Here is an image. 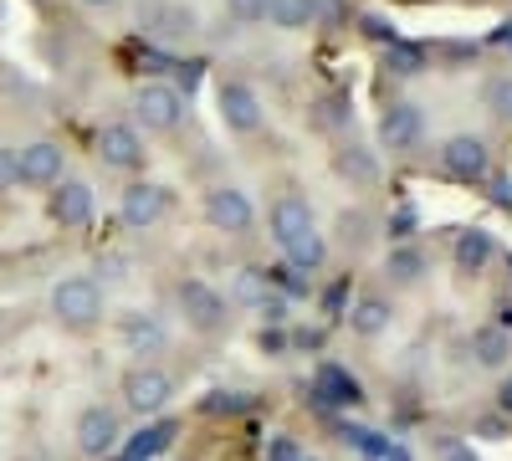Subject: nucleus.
<instances>
[{"instance_id": "nucleus-1", "label": "nucleus", "mask_w": 512, "mask_h": 461, "mask_svg": "<svg viewBox=\"0 0 512 461\" xmlns=\"http://www.w3.org/2000/svg\"><path fill=\"white\" fill-rule=\"evenodd\" d=\"M52 313L67 328H93L103 318V287L93 277H62L52 287Z\"/></svg>"}, {"instance_id": "nucleus-2", "label": "nucleus", "mask_w": 512, "mask_h": 461, "mask_svg": "<svg viewBox=\"0 0 512 461\" xmlns=\"http://www.w3.org/2000/svg\"><path fill=\"white\" fill-rule=\"evenodd\" d=\"M134 118L149 134H175L185 123V93L169 88V82H144V88L134 93Z\"/></svg>"}, {"instance_id": "nucleus-3", "label": "nucleus", "mask_w": 512, "mask_h": 461, "mask_svg": "<svg viewBox=\"0 0 512 461\" xmlns=\"http://www.w3.org/2000/svg\"><path fill=\"white\" fill-rule=\"evenodd\" d=\"M72 436H77L82 456H113L123 446V421H118V410H108V405H88L77 415Z\"/></svg>"}, {"instance_id": "nucleus-4", "label": "nucleus", "mask_w": 512, "mask_h": 461, "mask_svg": "<svg viewBox=\"0 0 512 461\" xmlns=\"http://www.w3.org/2000/svg\"><path fill=\"white\" fill-rule=\"evenodd\" d=\"M169 395H175V380L154 364H139V369L123 374V400H128L134 415H159L169 405Z\"/></svg>"}, {"instance_id": "nucleus-5", "label": "nucleus", "mask_w": 512, "mask_h": 461, "mask_svg": "<svg viewBox=\"0 0 512 461\" xmlns=\"http://www.w3.org/2000/svg\"><path fill=\"white\" fill-rule=\"evenodd\" d=\"M139 26L149 31V36H159V41H190L195 31H200V21H195V11L190 6H180V0H149V6L139 11Z\"/></svg>"}, {"instance_id": "nucleus-6", "label": "nucleus", "mask_w": 512, "mask_h": 461, "mask_svg": "<svg viewBox=\"0 0 512 461\" xmlns=\"http://www.w3.org/2000/svg\"><path fill=\"white\" fill-rule=\"evenodd\" d=\"M205 221L216 231H226V236H246L256 211H251V200L236 185H216V190H205Z\"/></svg>"}, {"instance_id": "nucleus-7", "label": "nucleus", "mask_w": 512, "mask_h": 461, "mask_svg": "<svg viewBox=\"0 0 512 461\" xmlns=\"http://www.w3.org/2000/svg\"><path fill=\"white\" fill-rule=\"evenodd\" d=\"M164 211H169V195H164V185H149V180H134V185L123 190V200H118V216H123L128 231L159 226Z\"/></svg>"}, {"instance_id": "nucleus-8", "label": "nucleus", "mask_w": 512, "mask_h": 461, "mask_svg": "<svg viewBox=\"0 0 512 461\" xmlns=\"http://www.w3.org/2000/svg\"><path fill=\"white\" fill-rule=\"evenodd\" d=\"M180 313H185V323L190 328H200V333H216L221 323H226V298L210 282H200V277H190V282H180Z\"/></svg>"}, {"instance_id": "nucleus-9", "label": "nucleus", "mask_w": 512, "mask_h": 461, "mask_svg": "<svg viewBox=\"0 0 512 461\" xmlns=\"http://www.w3.org/2000/svg\"><path fill=\"white\" fill-rule=\"evenodd\" d=\"M441 164H446V175H456V180H466V185H477V180L492 175V154H487V144H482L477 134H456V139H446Z\"/></svg>"}, {"instance_id": "nucleus-10", "label": "nucleus", "mask_w": 512, "mask_h": 461, "mask_svg": "<svg viewBox=\"0 0 512 461\" xmlns=\"http://www.w3.org/2000/svg\"><path fill=\"white\" fill-rule=\"evenodd\" d=\"M216 103H221V118H226V129H231V134H256V129L267 123L262 98H256L246 82H221Z\"/></svg>"}, {"instance_id": "nucleus-11", "label": "nucleus", "mask_w": 512, "mask_h": 461, "mask_svg": "<svg viewBox=\"0 0 512 461\" xmlns=\"http://www.w3.org/2000/svg\"><path fill=\"white\" fill-rule=\"evenodd\" d=\"M420 134H425V118L415 103H390L379 113V144L390 154H410L420 144Z\"/></svg>"}, {"instance_id": "nucleus-12", "label": "nucleus", "mask_w": 512, "mask_h": 461, "mask_svg": "<svg viewBox=\"0 0 512 461\" xmlns=\"http://www.w3.org/2000/svg\"><path fill=\"white\" fill-rule=\"evenodd\" d=\"M98 159L108 170H139L144 164V134L128 123H103L98 129Z\"/></svg>"}, {"instance_id": "nucleus-13", "label": "nucleus", "mask_w": 512, "mask_h": 461, "mask_svg": "<svg viewBox=\"0 0 512 461\" xmlns=\"http://www.w3.org/2000/svg\"><path fill=\"white\" fill-rule=\"evenodd\" d=\"M16 164H21V185H57L67 154H62V144H52V139H36V144L16 149Z\"/></svg>"}, {"instance_id": "nucleus-14", "label": "nucleus", "mask_w": 512, "mask_h": 461, "mask_svg": "<svg viewBox=\"0 0 512 461\" xmlns=\"http://www.w3.org/2000/svg\"><path fill=\"white\" fill-rule=\"evenodd\" d=\"M62 190H52V221L62 231H82L93 221V185L82 180H57Z\"/></svg>"}, {"instance_id": "nucleus-15", "label": "nucleus", "mask_w": 512, "mask_h": 461, "mask_svg": "<svg viewBox=\"0 0 512 461\" xmlns=\"http://www.w3.org/2000/svg\"><path fill=\"white\" fill-rule=\"evenodd\" d=\"M267 226H272V241H277V246H292V241H303V236L313 231V211H308V200H297V195H282V200L272 205Z\"/></svg>"}, {"instance_id": "nucleus-16", "label": "nucleus", "mask_w": 512, "mask_h": 461, "mask_svg": "<svg viewBox=\"0 0 512 461\" xmlns=\"http://www.w3.org/2000/svg\"><path fill=\"white\" fill-rule=\"evenodd\" d=\"M313 395H318L323 405H359V400H364L359 380H354L344 364H323V369L313 374Z\"/></svg>"}, {"instance_id": "nucleus-17", "label": "nucleus", "mask_w": 512, "mask_h": 461, "mask_svg": "<svg viewBox=\"0 0 512 461\" xmlns=\"http://www.w3.org/2000/svg\"><path fill=\"white\" fill-rule=\"evenodd\" d=\"M123 344L134 354H159L169 344V333L154 313H123Z\"/></svg>"}, {"instance_id": "nucleus-18", "label": "nucleus", "mask_w": 512, "mask_h": 461, "mask_svg": "<svg viewBox=\"0 0 512 461\" xmlns=\"http://www.w3.org/2000/svg\"><path fill=\"white\" fill-rule=\"evenodd\" d=\"M390 318H395V308L379 298V292H364V298L349 308V328L359 333V339H379L384 328H390Z\"/></svg>"}, {"instance_id": "nucleus-19", "label": "nucleus", "mask_w": 512, "mask_h": 461, "mask_svg": "<svg viewBox=\"0 0 512 461\" xmlns=\"http://www.w3.org/2000/svg\"><path fill=\"white\" fill-rule=\"evenodd\" d=\"M169 441H175V421H159V426H144L134 441H123L118 456L123 461H154L159 451H169Z\"/></svg>"}, {"instance_id": "nucleus-20", "label": "nucleus", "mask_w": 512, "mask_h": 461, "mask_svg": "<svg viewBox=\"0 0 512 461\" xmlns=\"http://www.w3.org/2000/svg\"><path fill=\"white\" fill-rule=\"evenodd\" d=\"M277 31H303V26H318V0H267V16Z\"/></svg>"}, {"instance_id": "nucleus-21", "label": "nucleus", "mask_w": 512, "mask_h": 461, "mask_svg": "<svg viewBox=\"0 0 512 461\" xmlns=\"http://www.w3.org/2000/svg\"><path fill=\"white\" fill-rule=\"evenodd\" d=\"M492 251H497L492 231L472 226V231H461V236H456V267H461V272H482V267L492 262Z\"/></svg>"}, {"instance_id": "nucleus-22", "label": "nucleus", "mask_w": 512, "mask_h": 461, "mask_svg": "<svg viewBox=\"0 0 512 461\" xmlns=\"http://www.w3.org/2000/svg\"><path fill=\"white\" fill-rule=\"evenodd\" d=\"M472 359L482 369H502L512 359V333L507 328H477L472 333Z\"/></svg>"}, {"instance_id": "nucleus-23", "label": "nucleus", "mask_w": 512, "mask_h": 461, "mask_svg": "<svg viewBox=\"0 0 512 461\" xmlns=\"http://www.w3.org/2000/svg\"><path fill=\"white\" fill-rule=\"evenodd\" d=\"M333 170L344 175V180H354V185H374L379 164H374V154H369V149L349 144V149H338V154H333Z\"/></svg>"}, {"instance_id": "nucleus-24", "label": "nucleus", "mask_w": 512, "mask_h": 461, "mask_svg": "<svg viewBox=\"0 0 512 461\" xmlns=\"http://www.w3.org/2000/svg\"><path fill=\"white\" fill-rule=\"evenodd\" d=\"M267 292H272V272H267V267H241L236 282H231V298L246 303V308H262Z\"/></svg>"}, {"instance_id": "nucleus-25", "label": "nucleus", "mask_w": 512, "mask_h": 461, "mask_svg": "<svg viewBox=\"0 0 512 461\" xmlns=\"http://www.w3.org/2000/svg\"><path fill=\"white\" fill-rule=\"evenodd\" d=\"M384 62H390V72H400V77H415V72H425L431 52H425L420 41H390V52H384Z\"/></svg>"}, {"instance_id": "nucleus-26", "label": "nucleus", "mask_w": 512, "mask_h": 461, "mask_svg": "<svg viewBox=\"0 0 512 461\" xmlns=\"http://www.w3.org/2000/svg\"><path fill=\"white\" fill-rule=\"evenodd\" d=\"M282 251H287V267H297V272H318L323 257H328V246H323L318 231H308L303 241H292V246H282Z\"/></svg>"}, {"instance_id": "nucleus-27", "label": "nucleus", "mask_w": 512, "mask_h": 461, "mask_svg": "<svg viewBox=\"0 0 512 461\" xmlns=\"http://www.w3.org/2000/svg\"><path fill=\"white\" fill-rule=\"evenodd\" d=\"M420 272H425V251H420V246L390 251V277H395V282H420Z\"/></svg>"}, {"instance_id": "nucleus-28", "label": "nucleus", "mask_w": 512, "mask_h": 461, "mask_svg": "<svg viewBox=\"0 0 512 461\" xmlns=\"http://www.w3.org/2000/svg\"><path fill=\"white\" fill-rule=\"evenodd\" d=\"M487 108H492L497 118H512V77L487 82Z\"/></svg>"}, {"instance_id": "nucleus-29", "label": "nucleus", "mask_w": 512, "mask_h": 461, "mask_svg": "<svg viewBox=\"0 0 512 461\" xmlns=\"http://www.w3.org/2000/svg\"><path fill=\"white\" fill-rule=\"evenodd\" d=\"M267 461H318V456H308V451L297 446L292 436H277V441L267 446Z\"/></svg>"}, {"instance_id": "nucleus-30", "label": "nucleus", "mask_w": 512, "mask_h": 461, "mask_svg": "<svg viewBox=\"0 0 512 461\" xmlns=\"http://www.w3.org/2000/svg\"><path fill=\"white\" fill-rule=\"evenodd\" d=\"M226 11H231V21L251 26V21H262V16H267V0H226Z\"/></svg>"}, {"instance_id": "nucleus-31", "label": "nucleus", "mask_w": 512, "mask_h": 461, "mask_svg": "<svg viewBox=\"0 0 512 461\" xmlns=\"http://www.w3.org/2000/svg\"><path fill=\"white\" fill-rule=\"evenodd\" d=\"M21 185V164H16V149H6L0 144V195L6 190H16Z\"/></svg>"}, {"instance_id": "nucleus-32", "label": "nucleus", "mask_w": 512, "mask_h": 461, "mask_svg": "<svg viewBox=\"0 0 512 461\" xmlns=\"http://www.w3.org/2000/svg\"><path fill=\"white\" fill-rule=\"evenodd\" d=\"M272 287L292 292V298H303V292H308V277L297 272V267H277V272H272Z\"/></svg>"}, {"instance_id": "nucleus-33", "label": "nucleus", "mask_w": 512, "mask_h": 461, "mask_svg": "<svg viewBox=\"0 0 512 461\" xmlns=\"http://www.w3.org/2000/svg\"><path fill=\"white\" fill-rule=\"evenodd\" d=\"M256 313H262L267 323H282V318H287V298H282V292L272 287V292H267V298H262V308H256Z\"/></svg>"}, {"instance_id": "nucleus-34", "label": "nucleus", "mask_w": 512, "mask_h": 461, "mask_svg": "<svg viewBox=\"0 0 512 461\" xmlns=\"http://www.w3.org/2000/svg\"><path fill=\"white\" fill-rule=\"evenodd\" d=\"M492 180V205L497 211H512V175H487Z\"/></svg>"}, {"instance_id": "nucleus-35", "label": "nucleus", "mask_w": 512, "mask_h": 461, "mask_svg": "<svg viewBox=\"0 0 512 461\" xmlns=\"http://www.w3.org/2000/svg\"><path fill=\"white\" fill-rule=\"evenodd\" d=\"M364 31H369L374 41H384V47H390V41H400V36H395V26L384 21V16H364Z\"/></svg>"}, {"instance_id": "nucleus-36", "label": "nucleus", "mask_w": 512, "mask_h": 461, "mask_svg": "<svg viewBox=\"0 0 512 461\" xmlns=\"http://www.w3.org/2000/svg\"><path fill=\"white\" fill-rule=\"evenodd\" d=\"M364 226H369V221H364L359 211H354V216H349V211L338 216V231H344V241H364Z\"/></svg>"}, {"instance_id": "nucleus-37", "label": "nucleus", "mask_w": 512, "mask_h": 461, "mask_svg": "<svg viewBox=\"0 0 512 461\" xmlns=\"http://www.w3.org/2000/svg\"><path fill=\"white\" fill-rule=\"evenodd\" d=\"M241 405H246V400H241V395H226V390H216V395L205 400V410H210V415H221V410H241Z\"/></svg>"}, {"instance_id": "nucleus-38", "label": "nucleus", "mask_w": 512, "mask_h": 461, "mask_svg": "<svg viewBox=\"0 0 512 461\" xmlns=\"http://www.w3.org/2000/svg\"><path fill=\"white\" fill-rule=\"evenodd\" d=\"M349 118V98H323V123H344Z\"/></svg>"}, {"instance_id": "nucleus-39", "label": "nucleus", "mask_w": 512, "mask_h": 461, "mask_svg": "<svg viewBox=\"0 0 512 461\" xmlns=\"http://www.w3.org/2000/svg\"><path fill=\"white\" fill-rule=\"evenodd\" d=\"M441 461H477V456H472V446H461V441H446V446H441Z\"/></svg>"}, {"instance_id": "nucleus-40", "label": "nucleus", "mask_w": 512, "mask_h": 461, "mask_svg": "<svg viewBox=\"0 0 512 461\" xmlns=\"http://www.w3.org/2000/svg\"><path fill=\"white\" fill-rule=\"evenodd\" d=\"M497 410H502V415H512V380H502V385H497Z\"/></svg>"}, {"instance_id": "nucleus-41", "label": "nucleus", "mask_w": 512, "mask_h": 461, "mask_svg": "<svg viewBox=\"0 0 512 461\" xmlns=\"http://www.w3.org/2000/svg\"><path fill=\"white\" fill-rule=\"evenodd\" d=\"M410 226H415V216H410V211H400V216H395V231H390V236H410Z\"/></svg>"}, {"instance_id": "nucleus-42", "label": "nucleus", "mask_w": 512, "mask_h": 461, "mask_svg": "<svg viewBox=\"0 0 512 461\" xmlns=\"http://www.w3.org/2000/svg\"><path fill=\"white\" fill-rule=\"evenodd\" d=\"M98 272H103V277H123V262H118V257H108V262H98Z\"/></svg>"}, {"instance_id": "nucleus-43", "label": "nucleus", "mask_w": 512, "mask_h": 461, "mask_svg": "<svg viewBox=\"0 0 512 461\" xmlns=\"http://www.w3.org/2000/svg\"><path fill=\"white\" fill-rule=\"evenodd\" d=\"M82 6H113V0H82Z\"/></svg>"}]
</instances>
